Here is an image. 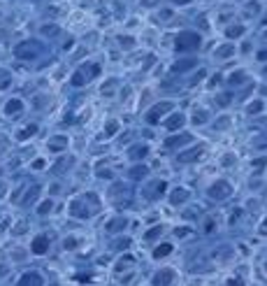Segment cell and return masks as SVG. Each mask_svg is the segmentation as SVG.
<instances>
[{
  "mask_svg": "<svg viewBox=\"0 0 267 286\" xmlns=\"http://www.w3.org/2000/svg\"><path fill=\"white\" fill-rule=\"evenodd\" d=\"M235 96H232V91H228V93H218L216 96V103H218V107H228L230 105V100H232Z\"/></svg>",
  "mask_w": 267,
  "mask_h": 286,
  "instance_id": "37",
  "label": "cell"
},
{
  "mask_svg": "<svg viewBox=\"0 0 267 286\" xmlns=\"http://www.w3.org/2000/svg\"><path fill=\"white\" fill-rule=\"evenodd\" d=\"M7 151H10V140L5 135H0V156H5Z\"/></svg>",
  "mask_w": 267,
  "mask_h": 286,
  "instance_id": "42",
  "label": "cell"
},
{
  "mask_svg": "<svg viewBox=\"0 0 267 286\" xmlns=\"http://www.w3.org/2000/svg\"><path fill=\"white\" fill-rule=\"evenodd\" d=\"M12 82H14L12 72L5 70V68H0V91H7V88L12 86Z\"/></svg>",
  "mask_w": 267,
  "mask_h": 286,
  "instance_id": "32",
  "label": "cell"
},
{
  "mask_svg": "<svg viewBox=\"0 0 267 286\" xmlns=\"http://www.w3.org/2000/svg\"><path fill=\"white\" fill-rule=\"evenodd\" d=\"M205 154V147H193V149H181L179 154H177V163L181 165H188V163H195V161L202 158Z\"/></svg>",
  "mask_w": 267,
  "mask_h": 286,
  "instance_id": "18",
  "label": "cell"
},
{
  "mask_svg": "<svg viewBox=\"0 0 267 286\" xmlns=\"http://www.w3.org/2000/svg\"><path fill=\"white\" fill-rule=\"evenodd\" d=\"M221 121L218 123H214V128H218V131H225V128L230 126V116H218Z\"/></svg>",
  "mask_w": 267,
  "mask_h": 286,
  "instance_id": "43",
  "label": "cell"
},
{
  "mask_svg": "<svg viewBox=\"0 0 267 286\" xmlns=\"http://www.w3.org/2000/svg\"><path fill=\"white\" fill-rule=\"evenodd\" d=\"M186 144H193V135L191 133H186V131H179V133H172V138L165 140L163 147L177 151V149H184Z\"/></svg>",
  "mask_w": 267,
  "mask_h": 286,
  "instance_id": "12",
  "label": "cell"
},
{
  "mask_svg": "<svg viewBox=\"0 0 267 286\" xmlns=\"http://www.w3.org/2000/svg\"><path fill=\"white\" fill-rule=\"evenodd\" d=\"M175 5H188V3H193V0H172Z\"/></svg>",
  "mask_w": 267,
  "mask_h": 286,
  "instance_id": "47",
  "label": "cell"
},
{
  "mask_svg": "<svg viewBox=\"0 0 267 286\" xmlns=\"http://www.w3.org/2000/svg\"><path fill=\"white\" fill-rule=\"evenodd\" d=\"M112 270H114V275H116V277L125 275V272H132V270H135V256H132L130 251L121 253L119 259L114 261V265H112Z\"/></svg>",
  "mask_w": 267,
  "mask_h": 286,
  "instance_id": "11",
  "label": "cell"
},
{
  "mask_svg": "<svg viewBox=\"0 0 267 286\" xmlns=\"http://www.w3.org/2000/svg\"><path fill=\"white\" fill-rule=\"evenodd\" d=\"M262 270H265V275H267V259L262 261Z\"/></svg>",
  "mask_w": 267,
  "mask_h": 286,
  "instance_id": "50",
  "label": "cell"
},
{
  "mask_svg": "<svg viewBox=\"0 0 267 286\" xmlns=\"http://www.w3.org/2000/svg\"><path fill=\"white\" fill-rule=\"evenodd\" d=\"M44 51V44L38 42V40H21V42L14 47V56L19 61H35L40 58Z\"/></svg>",
  "mask_w": 267,
  "mask_h": 286,
  "instance_id": "5",
  "label": "cell"
},
{
  "mask_svg": "<svg viewBox=\"0 0 267 286\" xmlns=\"http://www.w3.org/2000/svg\"><path fill=\"white\" fill-rule=\"evenodd\" d=\"M246 79H249V77H246V72H244V70L230 72V75H228V86H230V88H232V86H242V84H244Z\"/></svg>",
  "mask_w": 267,
  "mask_h": 286,
  "instance_id": "30",
  "label": "cell"
},
{
  "mask_svg": "<svg viewBox=\"0 0 267 286\" xmlns=\"http://www.w3.org/2000/svg\"><path fill=\"white\" fill-rule=\"evenodd\" d=\"M100 72H103V68H100L98 63H95V61H86V63H82V66H79L70 75V84L75 88H84V86H88V84H91L95 77H100Z\"/></svg>",
  "mask_w": 267,
  "mask_h": 286,
  "instance_id": "2",
  "label": "cell"
},
{
  "mask_svg": "<svg viewBox=\"0 0 267 286\" xmlns=\"http://www.w3.org/2000/svg\"><path fill=\"white\" fill-rule=\"evenodd\" d=\"M35 209H38V214H40V216H47V214H51V209H54V200H51V198H44V200H40V203H38V207H35Z\"/></svg>",
  "mask_w": 267,
  "mask_h": 286,
  "instance_id": "33",
  "label": "cell"
},
{
  "mask_svg": "<svg viewBox=\"0 0 267 286\" xmlns=\"http://www.w3.org/2000/svg\"><path fill=\"white\" fill-rule=\"evenodd\" d=\"M175 253V242H170V240H160V242L153 244L151 249V261H156V263H160V261L170 259Z\"/></svg>",
  "mask_w": 267,
  "mask_h": 286,
  "instance_id": "15",
  "label": "cell"
},
{
  "mask_svg": "<svg viewBox=\"0 0 267 286\" xmlns=\"http://www.w3.org/2000/svg\"><path fill=\"white\" fill-rule=\"evenodd\" d=\"M63 247H65L68 251H72L75 247H79V240H77V237H65V240H63Z\"/></svg>",
  "mask_w": 267,
  "mask_h": 286,
  "instance_id": "40",
  "label": "cell"
},
{
  "mask_svg": "<svg viewBox=\"0 0 267 286\" xmlns=\"http://www.w3.org/2000/svg\"><path fill=\"white\" fill-rule=\"evenodd\" d=\"M258 233H260V235H267V216H265V221H262V224H260V228H258Z\"/></svg>",
  "mask_w": 267,
  "mask_h": 286,
  "instance_id": "46",
  "label": "cell"
},
{
  "mask_svg": "<svg viewBox=\"0 0 267 286\" xmlns=\"http://www.w3.org/2000/svg\"><path fill=\"white\" fill-rule=\"evenodd\" d=\"M175 110V103L172 100H160V103H153L147 112H144V123L147 126H160L163 119Z\"/></svg>",
  "mask_w": 267,
  "mask_h": 286,
  "instance_id": "4",
  "label": "cell"
},
{
  "mask_svg": "<svg viewBox=\"0 0 267 286\" xmlns=\"http://www.w3.org/2000/svg\"><path fill=\"white\" fill-rule=\"evenodd\" d=\"M195 66H197L195 58H191V56H186V58H179V61H177L175 66H172V72H175V75H181V72L193 70Z\"/></svg>",
  "mask_w": 267,
  "mask_h": 286,
  "instance_id": "24",
  "label": "cell"
},
{
  "mask_svg": "<svg viewBox=\"0 0 267 286\" xmlns=\"http://www.w3.org/2000/svg\"><path fill=\"white\" fill-rule=\"evenodd\" d=\"M191 226H177V228H175V237H188V235H191Z\"/></svg>",
  "mask_w": 267,
  "mask_h": 286,
  "instance_id": "39",
  "label": "cell"
},
{
  "mask_svg": "<svg viewBox=\"0 0 267 286\" xmlns=\"http://www.w3.org/2000/svg\"><path fill=\"white\" fill-rule=\"evenodd\" d=\"M265 110V103H262L260 98H256V100H251L249 105H246V114H260V112Z\"/></svg>",
  "mask_w": 267,
  "mask_h": 286,
  "instance_id": "35",
  "label": "cell"
},
{
  "mask_svg": "<svg viewBox=\"0 0 267 286\" xmlns=\"http://www.w3.org/2000/svg\"><path fill=\"white\" fill-rule=\"evenodd\" d=\"M223 286H244V279H242V277H237V275H232V277H228V279H225Z\"/></svg>",
  "mask_w": 267,
  "mask_h": 286,
  "instance_id": "41",
  "label": "cell"
},
{
  "mask_svg": "<svg viewBox=\"0 0 267 286\" xmlns=\"http://www.w3.org/2000/svg\"><path fill=\"white\" fill-rule=\"evenodd\" d=\"M38 131H40L38 123H28V126H23L21 131L17 133V140L19 142H28V140H33L35 135H38Z\"/></svg>",
  "mask_w": 267,
  "mask_h": 286,
  "instance_id": "25",
  "label": "cell"
},
{
  "mask_svg": "<svg viewBox=\"0 0 267 286\" xmlns=\"http://www.w3.org/2000/svg\"><path fill=\"white\" fill-rule=\"evenodd\" d=\"M49 249H51V237L47 233H40V235H35L30 240V253L33 256H47Z\"/></svg>",
  "mask_w": 267,
  "mask_h": 286,
  "instance_id": "14",
  "label": "cell"
},
{
  "mask_svg": "<svg viewBox=\"0 0 267 286\" xmlns=\"http://www.w3.org/2000/svg\"><path fill=\"white\" fill-rule=\"evenodd\" d=\"M244 33H246V28L242 26V23H230V26L225 28V38L228 40H240Z\"/></svg>",
  "mask_w": 267,
  "mask_h": 286,
  "instance_id": "28",
  "label": "cell"
},
{
  "mask_svg": "<svg viewBox=\"0 0 267 286\" xmlns=\"http://www.w3.org/2000/svg\"><path fill=\"white\" fill-rule=\"evenodd\" d=\"M72 163H75V158H70V156H63V158H60L58 163H56L54 168H51V172H54V175H60V172L68 170V168H70Z\"/></svg>",
  "mask_w": 267,
  "mask_h": 286,
  "instance_id": "34",
  "label": "cell"
},
{
  "mask_svg": "<svg viewBox=\"0 0 267 286\" xmlns=\"http://www.w3.org/2000/svg\"><path fill=\"white\" fill-rule=\"evenodd\" d=\"M186 123H188V116H186L184 112L172 110V112H170V114L163 119V123H160V126H163L168 133H179V131H184Z\"/></svg>",
  "mask_w": 267,
  "mask_h": 286,
  "instance_id": "9",
  "label": "cell"
},
{
  "mask_svg": "<svg viewBox=\"0 0 267 286\" xmlns=\"http://www.w3.org/2000/svg\"><path fill=\"white\" fill-rule=\"evenodd\" d=\"M17 286H47V281H44V275L40 270H26L17 279Z\"/></svg>",
  "mask_w": 267,
  "mask_h": 286,
  "instance_id": "16",
  "label": "cell"
},
{
  "mask_svg": "<svg viewBox=\"0 0 267 286\" xmlns=\"http://www.w3.org/2000/svg\"><path fill=\"white\" fill-rule=\"evenodd\" d=\"M177 279H179V272L172 265H163L149 277V286H175Z\"/></svg>",
  "mask_w": 267,
  "mask_h": 286,
  "instance_id": "6",
  "label": "cell"
},
{
  "mask_svg": "<svg viewBox=\"0 0 267 286\" xmlns=\"http://www.w3.org/2000/svg\"><path fill=\"white\" fill-rule=\"evenodd\" d=\"M207 121H209L207 107H195V112L191 114V123H195V126H205Z\"/></svg>",
  "mask_w": 267,
  "mask_h": 286,
  "instance_id": "27",
  "label": "cell"
},
{
  "mask_svg": "<svg viewBox=\"0 0 267 286\" xmlns=\"http://www.w3.org/2000/svg\"><path fill=\"white\" fill-rule=\"evenodd\" d=\"M3 112H5V116H17L23 112V100L21 98H10L5 103V107H3Z\"/></svg>",
  "mask_w": 267,
  "mask_h": 286,
  "instance_id": "23",
  "label": "cell"
},
{
  "mask_svg": "<svg viewBox=\"0 0 267 286\" xmlns=\"http://www.w3.org/2000/svg\"><path fill=\"white\" fill-rule=\"evenodd\" d=\"M163 233H165V224H153L151 228L142 233V242H149V244H156L163 240Z\"/></svg>",
  "mask_w": 267,
  "mask_h": 286,
  "instance_id": "20",
  "label": "cell"
},
{
  "mask_svg": "<svg viewBox=\"0 0 267 286\" xmlns=\"http://www.w3.org/2000/svg\"><path fill=\"white\" fill-rule=\"evenodd\" d=\"M202 47V35L195 33V30H179L175 35V51L177 54H195Z\"/></svg>",
  "mask_w": 267,
  "mask_h": 286,
  "instance_id": "3",
  "label": "cell"
},
{
  "mask_svg": "<svg viewBox=\"0 0 267 286\" xmlns=\"http://www.w3.org/2000/svg\"><path fill=\"white\" fill-rule=\"evenodd\" d=\"M95 177H98V179H114V172H112V168H98V170H95Z\"/></svg>",
  "mask_w": 267,
  "mask_h": 286,
  "instance_id": "38",
  "label": "cell"
},
{
  "mask_svg": "<svg viewBox=\"0 0 267 286\" xmlns=\"http://www.w3.org/2000/svg\"><path fill=\"white\" fill-rule=\"evenodd\" d=\"M44 165H47V161H44V158H38V161H33V165H30V168H33V170H42Z\"/></svg>",
  "mask_w": 267,
  "mask_h": 286,
  "instance_id": "44",
  "label": "cell"
},
{
  "mask_svg": "<svg viewBox=\"0 0 267 286\" xmlns=\"http://www.w3.org/2000/svg\"><path fill=\"white\" fill-rule=\"evenodd\" d=\"M40 191H42V188H40L38 184H35V186H30V188L26 191V196L19 200V205H21V207H28L30 203H35V200H38V193H40Z\"/></svg>",
  "mask_w": 267,
  "mask_h": 286,
  "instance_id": "29",
  "label": "cell"
},
{
  "mask_svg": "<svg viewBox=\"0 0 267 286\" xmlns=\"http://www.w3.org/2000/svg\"><path fill=\"white\" fill-rule=\"evenodd\" d=\"M40 33L47 35V38H54V35L58 33V26H56V23H44V26L40 28Z\"/></svg>",
  "mask_w": 267,
  "mask_h": 286,
  "instance_id": "36",
  "label": "cell"
},
{
  "mask_svg": "<svg viewBox=\"0 0 267 286\" xmlns=\"http://www.w3.org/2000/svg\"><path fill=\"white\" fill-rule=\"evenodd\" d=\"M165 198H168V203L172 205V207H181V205H186L191 200V191L186 186H172V188H168Z\"/></svg>",
  "mask_w": 267,
  "mask_h": 286,
  "instance_id": "10",
  "label": "cell"
},
{
  "mask_svg": "<svg viewBox=\"0 0 267 286\" xmlns=\"http://www.w3.org/2000/svg\"><path fill=\"white\" fill-rule=\"evenodd\" d=\"M128 226H130V219L125 214H116L112 216V219L105 221V231L112 233V235H121V233L128 231Z\"/></svg>",
  "mask_w": 267,
  "mask_h": 286,
  "instance_id": "13",
  "label": "cell"
},
{
  "mask_svg": "<svg viewBox=\"0 0 267 286\" xmlns=\"http://www.w3.org/2000/svg\"><path fill=\"white\" fill-rule=\"evenodd\" d=\"M128 177H130L132 182H147L149 179V168L147 165H142V163H135L130 170H128Z\"/></svg>",
  "mask_w": 267,
  "mask_h": 286,
  "instance_id": "22",
  "label": "cell"
},
{
  "mask_svg": "<svg viewBox=\"0 0 267 286\" xmlns=\"http://www.w3.org/2000/svg\"><path fill=\"white\" fill-rule=\"evenodd\" d=\"M186 286H202V281H200V279H191V281H188V284H186Z\"/></svg>",
  "mask_w": 267,
  "mask_h": 286,
  "instance_id": "48",
  "label": "cell"
},
{
  "mask_svg": "<svg viewBox=\"0 0 267 286\" xmlns=\"http://www.w3.org/2000/svg\"><path fill=\"white\" fill-rule=\"evenodd\" d=\"M235 51H237V47H235L232 42H225V44H221L216 51H214V58H230V56H235Z\"/></svg>",
  "mask_w": 267,
  "mask_h": 286,
  "instance_id": "26",
  "label": "cell"
},
{
  "mask_svg": "<svg viewBox=\"0 0 267 286\" xmlns=\"http://www.w3.org/2000/svg\"><path fill=\"white\" fill-rule=\"evenodd\" d=\"M125 154H128V158L130 161H135V163H142V161L151 154V147H149V142H135V144L128 147Z\"/></svg>",
  "mask_w": 267,
  "mask_h": 286,
  "instance_id": "17",
  "label": "cell"
},
{
  "mask_svg": "<svg viewBox=\"0 0 267 286\" xmlns=\"http://www.w3.org/2000/svg\"><path fill=\"white\" fill-rule=\"evenodd\" d=\"M109 249H112V251H116V253L130 251V249H132V237H130V235H123V233H121V235H116L114 240L109 242Z\"/></svg>",
  "mask_w": 267,
  "mask_h": 286,
  "instance_id": "21",
  "label": "cell"
},
{
  "mask_svg": "<svg viewBox=\"0 0 267 286\" xmlns=\"http://www.w3.org/2000/svg\"><path fill=\"white\" fill-rule=\"evenodd\" d=\"M168 182H165V179H147V182H144V186H142V196L147 200H160L165 196V193H168Z\"/></svg>",
  "mask_w": 267,
  "mask_h": 286,
  "instance_id": "8",
  "label": "cell"
},
{
  "mask_svg": "<svg viewBox=\"0 0 267 286\" xmlns=\"http://www.w3.org/2000/svg\"><path fill=\"white\" fill-rule=\"evenodd\" d=\"M232 193H235L232 184H230L228 179H216V182H212L207 188L209 200H214V203H223V200H228Z\"/></svg>",
  "mask_w": 267,
  "mask_h": 286,
  "instance_id": "7",
  "label": "cell"
},
{
  "mask_svg": "<svg viewBox=\"0 0 267 286\" xmlns=\"http://www.w3.org/2000/svg\"><path fill=\"white\" fill-rule=\"evenodd\" d=\"M256 58H258V61H260V63H267V47H265V49H260V51H258V54H256Z\"/></svg>",
  "mask_w": 267,
  "mask_h": 286,
  "instance_id": "45",
  "label": "cell"
},
{
  "mask_svg": "<svg viewBox=\"0 0 267 286\" xmlns=\"http://www.w3.org/2000/svg\"><path fill=\"white\" fill-rule=\"evenodd\" d=\"M153 3H156V0H142V5H144V7H151Z\"/></svg>",
  "mask_w": 267,
  "mask_h": 286,
  "instance_id": "49",
  "label": "cell"
},
{
  "mask_svg": "<svg viewBox=\"0 0 267 286\" xmlns=\"http://www.w3.org/2000/svg\"><path fill=\"white\" fill-rule=\"evenodd\" d=\"M100 212V198L95 196L93 191H86L82 196H75L68 205V214L72 219H79V221H88Z\"/></svg>",
  "mask_w": 267,
  "mask_h": 286,
  "instance_id": "1",
  "label": "cell"
},
{
  "mask_svg": "<svg viewBox=\"0 0 267 286\" xmlns=\"http://www.w3.org/2000/svg\"><path fill=\"white\" fill-rule=\"evenodd\" d=\"M119 128H121V123L116 121V119H109L107 123L103 126V135H105V140H109V138H114L116 133H119Z\"/></svg>",
  "mask_w": 267,
  "mask_h": 286,
  "instance_id": "31",
  "label": "cell"
},
{
  "mask_svg": "<svg viewBox=\"0 0 267 286\" xmlns=\"http://www.w3.org/2000/svg\"><path fill=\"white\" fill-rule=\"evenodd\" d=\"M70 147V138L68 135H51L49 140H47V149H49L51 154H60V151H65V149Z\"/></svg>",
  "mask_w": 267,
  "mask_h": 286,
  "instance_id": "19",
  "label": "cell"
}]
</instances>
